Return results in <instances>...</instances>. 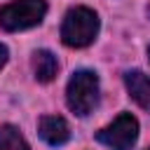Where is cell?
I'll list each match as a JSON object with an SVG mask.
<instances>
[{
  "mask_svg": "<svg viewBox=\"0 0 150 150\" xmlns=\"http://www.w3.org/2000/svg\"><path fill=\"white\" fill-rule=\"evenodd\" d=\"M96 141L110 150H131L138 141V120L131 112H120L108 127L96 134Z\"/></svg>",
  "mask_w": 150,
  "mask_h": 150,
  "instance_id": "277c9868",
  "label": "cell"
},
{
  "mask_svg": "<svg viewBox=\"0 0 150 150\" xmlns=\"http://www.w3.org/2000/svg\"><path fill=\"white\" fill-rule=\"evenodd\" d=\"M148 56H150V49H148Z\"/></svg>",
  "mask_w": 150,
  "mask_h": 150,
  "instance_id": "30bf717a",
  "label": "cell"
},
{
  "mask_svg": "<svg viewBox=\"0 0 150 150\" xmlns=\"http://www.w3.org/2000/svg\"><path fill=\"white\" fill-rule=\"evenodd\" d=\"M148 150H150V148H148Z\"/></svg>",
  "mask_w": 150,
  "mask_h": 150,
  "instance_id": "8fae6325",
  "label": "cell"
},
{
  "mask_svg": "<svg viewBox=\"0 0 150 150\" xmlns=\"http://www.w3.org/2000/svg\"><path fill=\"white\" fill-rule=\"evenodd\" d=\"M98 14L89 7H70L61 21V40L66 47H89L98 35Z\"/></svg>",
  "mask_w": 150,
  "mask_h": 150,
  "instance_id": "6da1fadb",
  "label": "cell"
},
{
  "mask_svg": "<svg viewBox=\"0 0 150 150\" xmlns=\"http://www.w3.org/2000/svg\"><path fill=\"white\" fill-rule=\"evenodd\" d=\"M59 70V61L49 49H38L33 54V73L38 82H52L56 77Z\"/></svg>",
  "mask_w": 150,
  "mask_h": 150,
  "instance_id": "52a82bcc",
  "label": "cell"
},
{
  "mask_svg": "<svg viewBox=\"0 0 150 150\" xmlns=\"http://www.w3.org/2000/svg\"><path fill=\"white\" fill-rule=\"evenodd\" d=\"M47 14V0H12L0 7V26L9 33L38 26Z\"/></svg>",
  "mask_w": 150,
  "mask_h": 150,
  "instance_id": "3957f363",
  "label": "cell"
},
{
  "mask_svg": "<svg viewBox=\"0 0 150 150\" xmlns=\"http://www.w3.org/2000/svg\"><path fill=\"white\" fill-rule=\"evenodd\" d=\"M124 84H127V91L129 96L143 108L150 112V77L141 70H129L124 75Z\"/></svg>",
  "mask_w": 150,
  "mask_h": 150,
  "instance_id": "8992f818",
  "label": "cell"
},
{
  "mask_svg": "<svg viewBox=\"0 0 150 150\" xmlns=\"http://www.w3.org/2000/svg\"><path fill=\"white\" fill-rule=\"evenodd\" d=\"M38 134H40V138H42L47 145L59 148V145L68 143V138H70V127H68V122H66L61 115H45V117H40Z\"/></svg>",
  "mask_w": 150,
  "mask_h": 150,
  "instance_id": "5b68a950",
  "label": "cell"
},
{
  "mask_svg": "<svg viewBox=\"0 0 150 150\" xmlns=\"http://www.w3.org/2000/svg\"><path fill=\"white\" fill-rule=\"evenodd\" d=\"M0 150H28V143L16 127L0 124Z\"/></svg>",
  "mask_w": 150,
  "mask_h": 150,
  "instance_id": "ba28073f",
  "label": "cell"
},
{
  "mask_svg": "<svg viewBox=\"0 0 150 150\" xmlns=\"http://www.w3.org/2000/svg\"><path fill=\"white\" fill-rule=\"evenodd\" d=\"M7 59H9V52H7V47H5L2 42H0V68H2L5 63H7Z\"/></svg>",
  "mask_w": 150,
  "mask_h": 150,
  "instance_id": "9c48e42d",
  "label": "cell"
},
{
  "mask_svg": "<svg viewBox=\"0 0 150 150\" xmlns=\"http://www.w3.org/2000/svg\"><path fill=\"white\" fill-rule=\"evenodd\" d=\"M98 75L94 70H75L66 87V103L75 115L84 117L98 105Z\"/></svg>",
  "mask_w": 150,
  "mask_h": 150,
  "instance_id": "7a4b0ae2",
  "label": "cell"
}]
</instances>
